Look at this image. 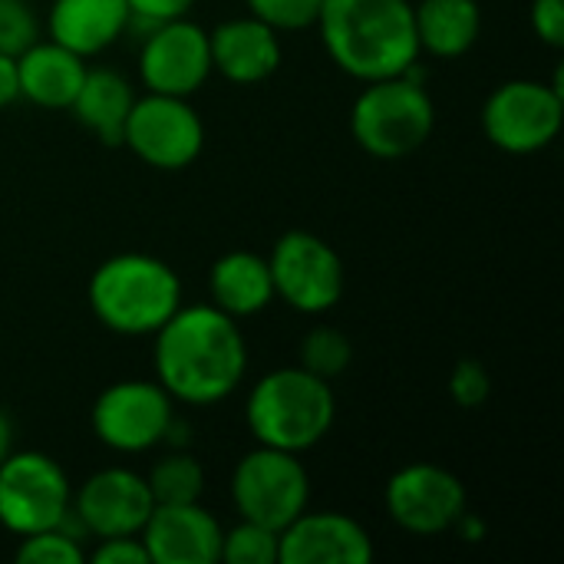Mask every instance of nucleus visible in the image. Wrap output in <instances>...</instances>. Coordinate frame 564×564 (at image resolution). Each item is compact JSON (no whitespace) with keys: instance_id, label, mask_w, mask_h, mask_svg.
<instances>
[{"instance_id":"nucleus-24","label":"nucleus","mask_w":564,"mask_h":564,"mask_svg":"<svg viewBox=\"0 0 564 564\" xmlns=\"http://www.w3.org/2000/svg\"><path fill=\"white\" fill-rule=\"evenodd\" d=\"M350 364H354V344L337 327H314L301 340V364L297 367H304L307 373H314L321 380H337L340 373H347Z\"/></svg>"},{"instance_id":"nucleus-31","label":"nucleus","mask_w":564,"mask_h":564,"mask_svg":"<svg viewBox=\"0 0 564 564\" xmlns=\"http://www.w3.org/2000/svg\"><path fill=\"white\" fill-rule=\"evenodd\" d=\"M126 3H129V26L149 23V30L155 23L188 17V10L195 7V0H126Z\"/></svg>"},{"instance_id":"nucleus-18","label":"nucleus","mask_w":564,"mask_h":564,"mask_svg":"<svg viewBox=\"0 0 564 564\" xmlns=\"http://www.w3.org/2000/svg\"><path fill=\"white\" fill-rule=\"evenodd\" d=\"M129 30L126 0H53L46 33L53 43L86 56L102 53Z\"/></svg>"},{"instance_id":"nucleus-3","label":"nucleus","mask_w":564,"mask_h":564,"mask_svg":"<svg viewBox=\"0 0 564 564\" xmlns=\"http://www.w3.org/2000/svg\"><path fill=\"white\" fill-rule=\"evenodd\" d=\"M86 294L96 321L122 337H152L182 307L175 268L142 251L106 258L93 271Z\"/></svg>"},{"instance_id":"nucleus-4","label":"nucleus","mask_w":564,"mask_h":564,"mask_svg":"<svg viewBox=\"0 0 564 564\" xmlns=\"http://www.w3.org/2000/svg\"><path fill=\"white\" fill-rule=\"evenodd\" d=\"M337 420V397L330 380L307 373L304 367H281L264 373L245 406V423L258 446L307 453L314 449Z\"/></svg>"},{"instance_id":"nucleus-12","label":"nucleus","mask_w":564,"mask_h":564,"mask_svg":"<svg viewBox=\"0 0 564 564\" xmlns=\"http://www.w3.org/2000/svg\"><path fill=\"white\" fill-rule=\"evenodd\" d=\"M390 519L420 539L446 535L469 512L466 486L456 473L436 463H410L397 469L383 492Z\"/></svg>"},{"instance_id":"nucleus-2","label":"nucleus","mask_w":564,"mask_h":564,"mask_svg":"<svg viewBox=\"0 0 564 564\" xmlns=\"http://www.w3.org/2000/svg\"><path fill=\"white\" fill-rule=\"evenodd\" d=\"M317 26L330 59L360 83L397 76L420 59L410 0H324Z\"/></svg>"},{"instance_id":"nucleus-11","label":"nucleus","mask_w":564,"mask_h":564,"mask_svg":"<svg viewBox=\"0 0 564 564\" xmlns=\"http://www.w3.org/2000/svg\"><path fill=\"white\" fill-rule=\"evenodd\" d=\"M122 145H129V152L142 159L145 165L175 172V169L192 165L202 155L205 126L185 96L145 93V96H135L129 109Z\"/></svg>"},{"instance_id":"nucleus-27","label":"nucleus","mask_w":564,"mask_h":564,"mask_svg":"<svg viewBox=\"0 0 564 564\" xmlns=\"http://www.w3.org/2000/svg\"><path fill=\"white\" fill-rule=\"evenodd\" d=\"M40 40V20L26 0H0V53L20 56Z\"/></svg>"},{"instance_id":"nucleus-20","label":"nucleus","mask_w":564,"mask_h":564,"mask_svg":"<svg viewBox=\"0 0 564 564\" xmlns=\"http://www.w3.org/2000/svg\"><path fill=\"white\" fill-rule=\"evenodd\" d=\"M208 294L228 317H254L274 301L268 258L254 251H228L208 271Z\"/></svg>"},{"instance_id":"nucleus-19","label":"nucleus","mask_w":564,"mask_h":564,"mask_svg":"<svg viewBox=\"0 0 564 564\" xmlns=\"http://www.w3.org/2000/svg\"><path fill=\"white\" fill-rule=\"evenodd\" d=\"M17 69L20 99H30L43 109H69L86 76V59L53 40H36L17 56Z\"/></svg>"},{"instance_id":"nucleus-7","label":"nucleus","mask_w":564,"mask_h":564,"mask_svg":"<svg viewBox=\"0 0 564 564\" xmlns=\"http://www.w3.org/2000/svg\"><path fill=\"white\" fill-rule=\"evenodd\" d=\"M562 122V76H555V83L509 79L496 86L482 106V129L489 142L509 155H532L549 149L558 139Z\"/></svg>"},{"instance_id":"nucleus-1","label":"nucleus","mask_w":564,"mask_h":564,"mask_svg":"<svg viewBox=\"0 0 564 564\" xmlns=\"http://www.w3.org/2000/svg\"><path fill=\"white\" fill-rule=\"evenodd\" d=\"M152 337L155 380L175 403L212 406L241 387L248 340L238 321L215 304H182Z\"/></svg>"},{"instance_id":"nucleus-29","label":"nucleus","mask_w":564,"mask_h":564,"mask_svg":"<svg viewBox=\"0 0 564 564\" xmlns=\"http://www.w3.org/2000/svg\"><path fill=\"white\" fill-rule=\"evenodd\" d=\"M446 387H449V400L463 410H479L492 397V377L479 360H459Z\"/></svg>"},{"instance_id":"nucleus-30","label":"nucleus","mask_w":564,"mask_h":564,"mask_svg":"<svg viewBox=\"0 0 564 564\" xmlns=\"http://www.w3.org/2000/svg\"><path fill=\"white\" fill-rule=\"evenodd\" d=\"M532 33L549 43V46H564V0H532L529 10Z\"/></svg>"},{"instance_id":"nucleus-23","label":"nucleus","mask_w":564,"mask_h":564,"mask_svg":"<svg viewBox=\"0 0 564 564\" xmlns=\"http://www.w3.org/2000/svg\"><path fill=\"white\" fill-rule=\"evenodd\" d=\"M149 492L155 506H182V502H198L205 492V469L188 449H169L152 473L145 476Z\"/></svg>"},{"instance_id":"nucleus-25","label":"nucleus","mask_w":564,"mask_h":564,"mask_svg":"<svg viewBox=\"0 0 564 564\" xmlns=\"http://www.w3.org/2000/svg\"><path fill=\"white\" fill-rule=\"evenodd\" d=\"M228 564H281V532L241 519L221 535V558Z\"/></svg>"},{"instance_id":"nucleus-10","label":"nucleus","mask_w":564,"mask_h":564,"mask_svg":"<svg viewBox=\"0 0 564 564\" xmlns=\"http://www.w3.org/2000/svg\"><path fill=\"white\" fill-rule=\"evenodd\" d=\"M175 420V400L159 380H116L109 383L89 413L96 440L112 453H145L159 446Z\"/></svg>"},{"instance_id":"nucleus-34","label":"nucleus","mask_w":564,"mask_h":564,"mask_svg":"<svg viewBox=\"0 0 564 564\" xmlns=\"http://www.w3.org/2000/svg\"><path fill=\"white\" fill-rule=\"evenodd\" d=\"M10 453H13V423H10V416L0 410V463H3Z\"/></svg>"},{"instance_id":"nucleus-16","label":"nucleus","mask_w":564,"mask_h":564,"mask_svg":"<svg viewBox=\"0 0 564 564\" xmlns=\"http://www.w3.org/2000/svg\"><path fill=\"white\" fill-rule=\"evenodd\" d=\"M373 562L370 532L344 512H301L281 529V564Z\"/></svg>"},{"instance_id":"nucleus-32","label":"nucleus","mask_w":564,"mask_h":564,"mask_svg":"<svg viewBox=\"0 0 564 564\" xmlns=\"http://www.w3.org/2000/svg\"><path fill=\"white\" fill-rule=\"evenodd\" d=\"M96 564H152L139 535L122 539H99V549L89 555Z\"/></svg>"},{"instance_id":"nucleus-22","label":"nucleus","mask_w":564,"mask_h":564,"mask_svg":"<svg viewBox=\"0 0 564 564\" xmlns=\"http://www.w3.org/2000/svg\"><path fill=\"white\" fill-rule=\"evenodd\" d=\"M420 53L456 59L469 53L482 33L479 0H420L413 7Z\"/></svg>"},{"instance_id":"nucleus-5","label":"nucleus","mask_w":564,"mask_h":564,"mask_svg":"<svg viewBox=\"0 0 564 564\" xmlns=\"http://www.w3.org/2000/svg\"><path fill=\"white\" fill-rule=\"evenodd\" d=\"M350 129L373 159H403L426 145L436 129V106L416 76V63L397 76L364 86L350 109Z\"/></svg>"},{"instance_id":"nucleus-33","label":"nucleus","mask_w":564,"mask_h":564,"mask_svg":"<svg viewBox=\"0 0 564 564\" xmlns=\"http://www.w3.org/2000/svg\"><path fill=\"white\" fill-rule=\"evenodd\" d=\"M20 99V69H17V56L0 53V109H7L10 102Z\"/></svg>"},{"instance_id":"nucleus-21","label":"nucleus","mask_w":564,"mask_h":564,"mask_svg":"<svg viewBox=\"0 0 564 564\" xmlns=\"http://www.w3.org/2000/svg\"><path fill=\"white\" fill-rule=\"evenodd\" d=\"M132 102H135V93L122 73L106 69V66H96V69L86 66V76L69 109L76 122L89 129L102 145H122V129H126Z\"/></svg>"},{"instance_id":"nucleus-6","label":"nucleus","mask_w":564,"mask_h":564,"mask_svg":"<svg viewBox=\"0 0 564 564\" xmlns=\"http://www.w3.org/2000/svg\"><path fill=\"white\" fill-rule=\"evenodd\" d=\"M231 502L241 519L281 532L307 509L311 476L297 453L258 446L231 473Z\"/></svg>"},{"instance_id":"nucleus-8","label":"nucleus","mask_w":564,"mask_h":564,"mask_svg":"<svg viewBox=\"0 0 564 564\" xmlns=\"http://www.w3.org/2000/svg\"><path fill=\"white\" fill-rule=\"evenodd\" d=\"M73 486L63 466L46 453H10L0 463V525L23 539L56 529L69 519Z\"/></svg>"},{"instance_id":"nucleus-17","label":"nucleus","mask_w":564,"mask_h":564,"mask_svg":"<svg viewBox=\"0 0 564 564\" xmlns=\"http://www.w3.org/2000/svg\"><path fill=\"white\" fill-rule=\"evenodd\" d=\"M208 50H212V69H218L225 79L241 86L264 83L281 66L278 30L251 13L218 23L208 33Z\"/></svg>"},{"instance_id":"nucleus-26","label":"nucleus","mask_w":564,"mask_h":564,"mask_svg":"<svg viewBox=\"0 0 564 564\" xmlns=\"http://www.w3.org/2000/svg\"><path fill=\"white\" fill-rule=\"evenodd\" d=\"M83 558H86V552L79 545V535H73L66 529V522L56 529L23 535L20 549H17V562L23 564H79Z\"/></svg>"},{"instance_id":"nucleus-15","label":"nucleus","mask_w":564,"mask_h":564,"mask_svg":"<svg viewBox=\"0 0 564 564\" xmlns=\"http://www.w3.org/2000/svg\"><path fill=\"white\" fill-rule=\"evenodd\" d=\"M225 529L202 502L155 506L139 539L152 564H215Z\"/></svg>"},{"instance_id":"nucleus-14","label":"nucleus","mask_w":564,"mask_h":564,"mask_svg":"<svg viewBox=\"0 0 564 564\" xmlns=\"http://www.w3.org/2000/svg\"><path fill=\"white\" fill-rule=\"evenodd\" d=\"M212 73L208 33L188 17L155 23L139 53V76L149 93L192 96Z\"/></svg>"},{"instance_id":"nucleus-28","label":"nucleus","mask_w":564,"mask_h":564,"mask_svg":"<svg viewBox=\"0 0 564 564\" xmlns=\"http://www.w3.org/2000/svg\"><path fill=\"white\" fill-rule=\"evenodd\" d=\"M324 0H248L251 17L264 20L268 26L281 30H304L317 23Z\"/></svg>"},{"instance_id":"nucleus-9","label":"nucleus","mask_w":564,"mask_h":564,"mask_svg":"<svg viewBox=\"0 0 564 564\" xmlns=\"http://www.w3.org/2000/svg\"><path fill=\"white\" fill-rule=\"evenodd\" d=\"M274 297L301 314H327L344 297V261L314 231H288L268 254Z\"/></svg>"},{"instance_id":"nucleus-13","label":"nucleus","mask_w":564,"mask_h":564,"mask_svg":"<svg viewBox=\"0 0 564 564\" xmlns=\"http://www.w3.org/2000/svg\"><path fill=\"white\" fill-rule=\"evenodd\" d=\"M155 509L145 476L109 466L93 473L69 502V516L76 519L83 535L93 539H122L139 535Z\"/></svg>"}]
</instances>
